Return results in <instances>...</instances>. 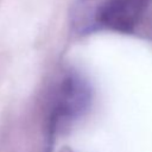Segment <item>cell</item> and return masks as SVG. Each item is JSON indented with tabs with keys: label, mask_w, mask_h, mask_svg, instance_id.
Returning a JSON list of instances; mask_svg holds the SVG:
<instances>
[{
	"label": "cell",
	"mask_w": 152,
	"mask_h": 152,
	"mask_svg": "<svg viewBox=\"0 0 152 152\" xmlns=\"http://www.w3.org/2000/svg\"><path fill=\"white\" fill-rule=\"evenodd\" d=\"M151 0H78L71 23L81 34L95 31L131 33L141 21Z\"/></svg>",
	"instance_id": "1"
},
{
	"label": "cell",
	"mask_w": 152,
	"mask_h": 152,
	"mask_svg": "<svg viewBox=\"0 0 152 152\" xmlns=\"http://www.w3.org/2000/svg\"><path fill=\"white\" fill-rule=\"evenodd\" d=\"M90 103L91 89L87 81L75 72L65 75L52 101L49 119L50 132L55 134L68 127L88 110Z\"/></svg>",
	"instance_id": "2"
},
{
	"label": "cell",
	"mask_w": 152,
	"mask_h": 152,
	"mask_svg": "<svg viewBox=\"0 0 152 152\" xmlns=\"http://www.w3.org/2000/svg\"><path fill=\"white\" fill-rule=\"evenodd\" d=\"M65 152H70V151H65Z\"/></svg>",
	"instance_id": "3"
}]
</instances>
